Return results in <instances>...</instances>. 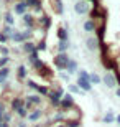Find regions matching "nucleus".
Returning a JSON list of instances; mask_svg holds the SVG:
<instances>
[{
    "instance_id": "nucleus-23",
    "label": "nucleus",
    "mask_w": 120,
    "mask_h": 127,
    "mask_svg": "<svg viewBox=\"0 0 120 127\" xmlns=\"http://www.w3.org/2000/svg\"><path fill=\"white\" fill-rule=\"evenodd\" d=\"M77 61L74 60V58H71L69 60V63H68V66H66V71L69 73V74H74V73H77Z\"/></svg>"
},
{
    "instance_id": "nucleus-6",
    "label": "nucleus",
    "mask_w": 120,
    "mask_h": 127,
    "mask_svg": "<svg viewBox=\"0 0 120 127\" xmlns=\"http://www.w3.org/2000/svg\"><path fill=\"white\" fill-rule=\"evenodd\" d=\"M22 22H23V25L26 27V28L30 30H35L38 27V22H36V17L31 13V12H28V13H25L23 17H22Z\"/></svg>"
},
{
    "instance_id": "nucleus-42",
    "label": "nucleus",
    "mask_w": 120,
    "mask_h": 127,
    "mask_svg": "<svg viewBox=\"0 0 120 127\" xmlns=\"http://www.w3.org/2000/svg\"><path fill=\"white\" fill-rule=\"evenodd\" d=\"M0 127H12V124H7L3 121H0Z\"/></svg>"
},
{
    "instance_id": "nucleus-8",
    "label": "nucleus",
    "mask_w": 120,
    "mask_h": 127,
    "mask_svg": "<svg viewBox=\"0 0 120 127\" xmlns=\"http://www.w3.org/2000/svg\"><path fill=\"white\" fill-rule=\"evenodd\" d=\"M36 74H38V76H41L43 79L51 81V79H53V74H54V73H53V69H51L49 66H48L46 63H45V64H43L41 68H40V69L36 71Z\"/></svg>"
},
{
    "instance_id": "nucleus-27",
    "label": "nucleus",
    "mask_w": 120,
    "mask_h": 127,
    "mask_svg": "<svg viewBox=\"0 0 120 127\" xmlns=\"http://www.w3.org/2000/svg\"><path fill=\"white\" fill-rule=\"evenodd\" d=\"M66 127H82V119H68L64 121Z\"/></svg>"
},
{
    "instance_id": "nucleus-1",
    "label": "nucleus",
    "mask_w": 120,
    "mask_h": 127,
    "mask_svg": "<svg viewBox=\"0 0 120 127\" xmlns=\"http://www.w3.org/2000/svg\"><path fill=\"white\" fill-rule=\"evenodd\" d=\"M71 56L68 53H56L54 56H53V64L58 71H66V66L69 63Z\"/></svg>"
},
{
    "instance_id": "nucleus-19",
    "label": "nucleus",
    "mask_w": 120,
    "mask_h": 127,
    "mask_svg": "<svg viewBox=\"0 0 120 127\" xmlns=\"http://www.w3.org/2000/svg\"><path fill=\"white\" fill-rule=\"evenodd\" d=\"M71 43L69 41H58L54 46V51L56 53H68V50H69Z\"/></svg>"
},
{
    "instance_id": "nucleus-45",
    "label": "nucleus",
    "mask_w": 120,
    "mask_h": 127,
    "mask_svg": "<svg viewBox=\"0 0 120 127\" xmlns=\"http://www.w3.org/2000/svg\"><path fill=\"white\" fill-rule=\"evenodd\" d=\"M115 122H117V124H119V126H120V114H119V116H117V117H115Z\"/></svg>"
},
{
    "instance_id": "nucleus-17",
    "label": "nucleus",
    "mask_w": 120,
    "mask_h": 127,
    "mask_svg": "<svg viewBox=\"0 0 120 127\" xmlns=\"http://www.w3.org/2000/svg\"><path fill=\"white\" fill-rule=\"evenodd\" d=\"M22 50H23L25 55H31V53L36 51V43L33 40L31 41H25V43H22Z\"/></svg>"
},
{
    "instance_id": "nucleus-33",
    "label": "nucleus",
    "mask_w": 120,
    "mask_h": 127,
    "mask_svg": "<svg viewBox=\"0 0 120 127\" xmlns=\"http://www.w3.org/2000/svg\"><path fill=\"white\" fill-rule=\"evenodd\" d=\"M46 50H48L46 41H45V40H40V41L36 43V51H38V53H41V51H46Z\"/></svg>"
},
{
    "instance_id": "nucleus-13",
    "label": "nucleus",
    "mask_w": 120,
    "mask_h": 127,
    "mask_svg": "<svg viewBox=\"0 0 120 127\" xmlns=\"http://www.w3.org/2000/svg\"><path fill=\"white\" fill-rule=\"evenodd\" d=\"M56 38H58V41H69V30L59 25L58 32H56Z\"/></svg>"
},
{
    "instance_id": "nucleus-14",
    "label": "nucleus",
    "mask_w": 120,
    "mask_h": 127,
    "mask_svg": "<svg viewBox=\"0 0 120 127\" xmlns=\"http://www.w3.org/2000/svg\"><path fill=\"white\" fill-rule=\"evenodd\" d=\"M51 8L54 12V15H63L64 13V3H63V0H51Z\"/></svg>"
},
{
    "instance_id": "nucleus-30",
    "label": "nucleus",
    "mask_w": 120,
    "mask_h": 127,
    "mask_svg": "<svg viewBox=\"0 0 120 127\" xmlns=\"http://www.w3.org/2000/svg\"><path fill=\"white\" fill-rule=\"evenodd\" d=\"M0 32L2 33H5V35H7V36H12V35H13V32H15V28L13 27H10V25H2V28H0Z\"/></svg>"
},
{
    "instance_id": "nucleus-34",
    "label": "nucleus",
    "mask_w": 120,
    "mask_h": 127,
    "mask_svg": "<svg viewBox=\"0 0 120 127\" xmlns=\"http://www.w3.org/2000/svg\"><path fill=\"white\" fill-rule=\"evenodd\" d=\"M13 112H12V111H7V112L3 114V117H2V121H3V122H7V124H12V121H13Z\"/></svg>"
},
{
    "instance_id": "nucleus-20",
    "label": "nucleus",
    "mask_w": 120,
    "mask_h": 127,
    "mask_svg": "<svg viewBox=\"0 0 120 127\" xmlns=\"http://www.w3.org/2000/svg\"><path fill=\"white\" fill-rule=\"evenodd\" d=\"M82 28H84V32H86V33H94V32H96V22L91 20V18H87L82 23Z\"/></svg>"
},
{
    "instance_id": "nucleus-44",
    "label": "nucleus",
    "mask_w": 120,
    "mask_h": 127,
    "mask_svg": "<svg viewBox=\"0 0 120 127\" xmlns=\"http://www.w3.org/2000/svg\"><path fill=\"white\" fill-rule=\"evenodd\" d=\"M115 96L120 99V86H117V88H115Z\"/></svg>"
},
{
    "instance_id": "nucleus-39",
    "label": "nucleus",
    "mask_w": 120,
    "mask_h": 127,
    "mask_svg": "<svg viewBox=\"0 0 120 127\" xmlns=\"http://www.w3.org/2000/svg\"><path fill=\"white\" fill-rule=\"evenodd\" d=\"M8 41H10V36H7L5 33L0 32V45H7Z\"/></svg>"
},
{
    "instance_id": "nucleus-40",
    "label": "nucleus",
    "mask_w": 120,
    "mask_h": 127,
    "mask_svg": "<svg viewBox=\"0 0 120 127\" xmlns=\"http://www.w3.org/2000/svg\"><path fill=\"white\" fill-rule=\"evenodd\" d=\"M13 127H28V122L25 119H18V121L13 124Z\"/></svg>"
},
{
    "instance_id": "nucleus-3",
    "label": "nucleus",
    "mask_w": 120,
    "mask_h": 127,
    "mask_svg": "<svg viewBox=\"0 0 120 127\" xmlns=\"http://www.w3.org/2000/svg\"><path fill=\"white\" fill-rule=\"evenodd\" d=\"M43 117H45V111H43L41 107H35L33 111H30V112H28L26 122H30V124H36V122H40Z\"/></svg>"
},
{
    "instance_id": "nucleus-22",
    "label": "nucleus",
    "mask_w": 120,
    "mask_h": 127,
    "mask_svg": "<svg viewBox=\"0 0 120 127\" xmlns=\"http://www.w3.org/2000/svg\"><path fill=\"white\" fill-rule=\"evenodd\" d=\"M49 86L46 84H38L36 86V89H35V93H38L40 96H43V97H48V94H49Z\"/></svg>"
},
{
    "instance_id": "nucleus-25",
    "label": "nucleus",
    "mask_w": 120,
    "mask_h": 127,
    "mask_svg": "<svg viewBox=\"0 0 120 127\" xmlns=\"http://www.w3.org/2000/svg\"><path fill=\"white\" fill-rule=\"evenodd\" d=\"M28 10H35V8H41V0H25Z\"/></svg>"
},
{
    "instance_id": "nucleus-38",
    "label": "nucleus",
    "mask_w": 120,
    "mask_h": 127,
    "mask_svg": "<svg viewBox=\"0 0 120 127\" xmlns=\"http://www.w3.org/2000/svg\"><path fill=\"white\" fill-rule=\"evenodd\" d=\"M0 56H10V50H8V46H3V45H0Z\"/></svg>"
},
{
    "instance_id": "nucleus-2",
    "label": "nucleus",
    "mask_w": 120,
    "mask_h": 127,
    "mask_svg": "<svg viewBox=\"0 0 120 127\" xmlns=\"http://www.w3.org/2000/svg\"><path fill=\"white\" fill-rule=\"evenodd\" d=\"M91 5H89L87 0H77L76 3H74V12H76V15H79V17H82V15H89V12H91Z\"/></svg>"
},
{
    "instance_id": "nucleus-26",
    "label": "nucleus",
    "mask_w": 120,
    "mask_h": 127,
    "mask_svg": "<svg viewBox=\"0 0 120 127\" xmlns=\"http://www.w3.org/2000/svg\"><path fill=\"white\" fill-rule=\"evenodd\" d=\"M40 60V53L38 51H35V53H31V55H26V61H28V66L30 68H33V64Z\"/></svg>"
},
{
    "instance_id": "nucleus-10",
    "label": "nucleus",
    "mask_w": 120,
    "mask_h": 127,
    "mask_svg": "<svg viewBox=\"0 0 120 127\" xmlns=\"http://www.w3.org/2000/svg\"><path fill=\"white\" fill-rule=\"evenodd\" d=\"M26 10H28V7H26V3H25V2H15L13 7H12L13 15H20V17H23V15L26 13Z\"/></svg>"
},
{
    "instance_id": "nucleus-36",
    "label": "nucleus",
    "mask_w": 120,
    "mask_h": 127,
    "mask_svg": "<svg viewBox=\"0 0 120 127\" xmlns=\"http://www.w3.org/2000/svg\"><path fill=\"white\" fill-rule=\"evenodd\" d=\"M10 61H12V58H10V56H0V68H5V66H8Z\"/></svg>"
},
{
    "instance_id": "nucleus-28",
    "label": "nucleus",
    "mask_w": 120,
    "mask_h": 127,
    "mask_svg": "<svg viewBox=\"0 0 120 127\" xmlns=\"http://www.w3.org/2000/svg\"><path fill=\"white\" fill-rule=\"evenodd\" d=\"M68 91H69L71 94H81V96L84 94V91L81 89L77 84H72V83H69V84H68Z\"/></svg>"
},
{
    "instance_id": "nucleus-18",
    "label": "nucleus",
    "mask_w": 120,
    "mask_h": 127,
    "mask_svg": "<svg viewBox=\"0 0 120 127\" xmlns=\"http://www.w3.org/2000/svg\"><path fill=\"white\" fill-rule=\"evenodd\" d=\"M2 20H3L5 25L13 27V25H15V15H13V12H5V13H2Z\"/></svg>"
},
{
    "instance_id": "nucleus-16",
    "label": "nucleus",
    "mask_w": 120,
    "mask_h": 127,
    "mask_svg": "<svg viewBox=\"0 0 120 127\" xmlns=\"http://www.w3.org/2000/svg\"><path fill=\"white\" fill-rule=\"evenodd\" d=\"M76 84H77L79 88L84 91V93H91V91H92V84H91V81H89V79H82V78H77Z\"/></svg>"
},
{
    "instance_id": "nucleus-46",
    "label": "nucleus",
    "mask_w": 120,
    "mask_h": 127,
    "mask_svg": "<svg viewBox=\"0 0 120 127\" xmlns=\"http://www.w3.org/2000/svg\"><path fill=\"white\" fill-rule=\"evenodd\" d=\"M0 20H2V12H0Z\"/></svg>"
},
{
    "instance_id": "nucleus-43",
    "label": "nucleus",
    "mask_w": 120,
    "mask_h": 127,
    "mask_svg": "<svg viewBox=\"0 0 120 127\" xmlns=\"http://www.w3.org/2000/svg\"><path fill=\"white\" fill-rule=\"evenodd\" d=\"M51 127H66V126H64V122H58V124H53Z\"/></svg>"
},
{
    "instance_id": "nucleus-37",
    "label": "nucleus",
    "mask_w": 120,
    "mask_h": 127,
    "mask_svg": "<svg viewBox=\"0 0 120 127\" xmlns=\"http://www.w3.org/2000/svg\"><path fill=\"white\" fill-rule=\"evenodd\" d=\"M7 111H8V107H7V104H5L3 101H2V99H0V119L3 117V114L7 112Z\"/></svg>"
},
{
    "instance_id": "nucleus-31",
    "label": "nucleus",
    "mask_w": 120,
    "mask_h": 127,
    "mask_svg": "<svg viewBox=\"0 0 120 127\" xmlns=\"http://www.w3.org/2000/svg\"><path fill=\"white\" fill-rule=\"evenodd\" d=\"M28 112H30V111H28V109L23 106V107H22V109H18V111H17L15 114L18 116V119H25V121H26V117H28Z\"/></svg>"
},
{
    "instance_id": "nucleus-32",
    "label": "nucleus",
    "mask_w": 120,
    "mask_h": 127,
    "mask_svg": "<svg viewBox=\"0 0 120 127\" xmlns=\"http://www.w3.org/2000/svg\"><path fill=\"white\" fill-rule=\"evenodd\" d=\"M58 76H59V79H63L64 83L69 84V81H71V74L69 73H66V71H58Z\"/></svg>"
},
{
    "instance_id": "nucleus-11",
    "label": "nucleus",
    "mask_w": 120,
    "mask_h": 127,
    "mask_svg": "<svg viewBox=\"0 0 120 127\" xmlns=\"http://www.w3.org/2000/svg\"><path fill=\"white\" fill-rule=\"evenodd\" d=\"M36 22H38V27H40L41 30H48L51 27V23H53L51 17H48V15H45V13H43L41 17H38Z\"/></svg>"
},
{
    "instance_id": "nucleus-24",
    "label": "nucleus",
    "mask_w": 120,
    "mask_h": 127,
    "mask_svg": "<svg viewBox=\"0 0 120 127\" xmlns=\"http://www.w3.org/2000/svg\"><path fill=\"white\" fill-rule=\"evenodd\" d=\"M115 117L117 116L112 112V111H107V112L104 114V117H102V122L104 124H114L115 122Z\"/></svg>"
},
{
    "instance_id": "nucleus-35",
    "label": "nucleus",
    "mask_w": 120,
    "mask_h": 127,
    "mask_svg": "<svg viewBox=\"0 0 120 127\" xmlns=\"http://www.w3.org/2000/svg\"><path fill=\"white\" fill-rule=\"evenodd\" d=\"M10 73H12V69H10L8 66H5V68H0V76H2V78H5V79H8Z\"/></svg>"
},
{
    "instance_id": "nucleus-5",
    "label": "nucleus",
    "mask_w": 120,
    "mask_h": 127,
    "mask_svg": "<svg viewBox=\"0 0 120 127\" xmlns=\"http://www.w3.org/2000/svg\"><path fill=\"white\" fill-rule=\"evenodd\" d=\"M74 106H76L74 96L71 94V93H64V96H63V99H61V106H59V109H63V111H68V109L74 107Z\"/></svg>"
},
{
    "instance_id": "nucleus-21",
    "label": "nucleus",
    "mask_w": 120,
    "mask_h": 127,
    "mask_svg": "<svg viewBox=\"0 0 120 127\" xmlns=\"http://www.w3.org/2000/svg\"><path fill=\"white\" fill-rule=\"evenodd\" d=\"M10 41L17 43V45H22V43H25V40H23V33L20 32V30H15L13 35L10 36Z\"/></svg>"
},
{
    "instance_id": "nucleus-7",
    "label": "nucleus",
    "mask_w": 120,
    "mask_h": 127,
    "mask_svg": "<svg viewBox=\"0 0 120 127\" xmlns=\"http://www.w3.org/2000/svg\"><path fill=\"white\" fill-rule=\"evenodd\" d=\"M23 106H25V97H22V96H13L12 101H10V111L12 112H17Z\"/></svg>"
},
{
    "instance_id": "nucleus-15",
    "label": "nucleus",
    "mask_w": 120,
    "mask_h": 127,
    "mask_svg": "<svg viewBox=\"0 0 120 127\" xmlns=\"http://www.w3.org/2000/svg\"><path fill=\"white\" fill-rule=\"evenodd\" d=\"M28 78V66L26 64H20L17 68V79L20 83H25V79Z\"/></svg>"
},
{
    "instance_id": "nucleus-12",
    "label": "nucleus",
    "mask_w": 120,
    "mask_h": 127,
    "mask_svg": "<svg viewBox=\"0 0 120 127\" xmlns=\"http://www.w3.org/2000/svg\"><path fill=\"white\" fill-rule=\"evenodd\" d=\"M86 48H87L91 53H96L97 50H99V40H97V36H87V40H86Z\"/></svg>"
},
{
    "instance_id": "nucleus-29",
    "label": "nucleus",
    "mask_w": 120,
    "mask_h": 127,
    "mask_svg": "<svg viewBox=\"0 0 120 127\" xmlns=\"http://www.w3.org/2000/svg\"><path fill=\"white\" fill-rule=\"evenodd\" d=\"M89 81H91V84H100V83H102V78L97 74L96 71H94V73H91V76H89Z\"/></svg>"
},
{
    "instance_id": "nucleus-41",
    "label": "nucleus",
    "mask_w": 120,
    "mask_h": 127,
    "mask_svg": "<svg viewBox=\"0 0 120 127\" xmlns=\"http://www.w3.org/2000/svg\"><path fill=\"white\" fill-rule=\"evenodd\" d=\"M0 86H2V88H5V89H8V79H5V78H2V76H0Z\"/></svg>"
},
{
    "instance_id": "nucleus-47",
    "label": "nucleus",
    "mask_w": 120,
    "mask_h": 127,
    "mask_svg": "<svg viewBox=\"0 0 120 127\" xmlns=\"http://www.w3.org/2000/svg\"><path fill=\"white\" fill-rule=\"evenodd\" d=\"M18 2H25V0H18Z\"/></svg>"
},
{
    "instance_id": "nucleus-4",
    "label": "nucleus",
    "mask_w": 120,
    "mask_h": 127,
    "mask_svg": "<svg viewBox=\"0 0 120 127\" xmlns=\"http://www.w3.org/2000/svg\"><path fill=\"white\" fill-rule=\"evenodd\" d=\"M102 83L109 88V89H115L117 86V78H115V73L114 71H105V74L102 76Z\"/></svg>"
},
{
    "instance_id": "nucleus-9",
    "label": "nucleus",
    "mask_w": 120,
    "mask_h": 127,
    "mask_svg": "<svg viewBox=\"0 0 120 127\" xmlns=\"http://www.w3.org/2000/svg\"><path fill=\"white\" fill-rule=\"evenodd\" d=\"M25 101L31 102L35 107H40V106H43V96H40L38 93H30V94H26V96H25Z\"/></svg>"
}]
</instances>
